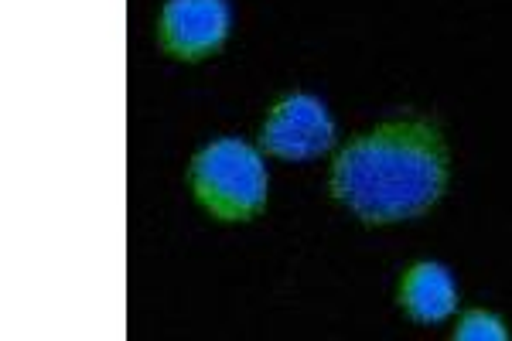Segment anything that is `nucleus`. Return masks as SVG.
Segmentation results:
<instances>
[{
  "instance_id": "20e7f679",
  "label": "nucleus",
  "mask_w": 512,
  "mask_h": 341,
  "mask_svg": "<svg viewBox=\"0 0 512 341\" xmlns=\"http://www.w3.org/2000/svg\"><path fill=\"white\" fill-rule=\"evenodd\" d=\"M229 35L226 0H168L158 18V45L181 62L216 55Z\"/></svg>"
},
{
  "instance_id": "39448f33",
  "label": "nucleus",
  "mask_w": 512,
  "mask_h": 341,
  "mask_svg": "<svg viewBox=\"0 0 512 341\" xmlns=\"http://www.w3.org/2000/svg\"><path fill=\"white\" fill-rule=\"evenodd\" d=\"M400 307L420 324L448 321L458 307V287L448 266L441 263H414L400 280Z\"/></svg>"
},
{
  "instance_id": "f257e3e1",
  "label": "nucleus",
  "mask_w": 512,
  "mask_h": 341,
  "mask_svg": "<svg viewBox=\"0 0 512 341\" xmlns=\"http://www.w3.org/2000/svg\"><path fill=\"white\" fill-rule=\"evenodd\" d=\"M448 188V147L431 120H386L332 164V195L369 226L424 215Z\"/></svg>"
},
{
  "instance_id": "7ed1b4c3",
  "label": "nucleus",
  "mask_w": 512,
  "mask_h": 341,
  "mask_svg": "<svg viewBox=\"0 0 512 341\" xmlns=\"http://www.w3.org/2000/svg\"><path fill=\"white\" fill-rule=\"evenodd\" d=\"M335 144V123L325 103L308 93H294L270 110L260 127V147L284 161H311Z\"/></svg>"
},
{
  "instance_id": "f03ea898",
  "label": "nucleus",
  "mask_w": 512,
  "mask_h": 341,
  "mask_svg": "<svg viewBox=\"0 0 512 341\" xmlns=\"http://www.w3.org/2000/svg\"><path fill=\"white\" fill-rule=\"evenodd\" d=\"M188 181H192L195 202L219 222L256 219L270 195L267 164L260 151L236 137L205 144L195 154Z\"/></svg>"
},
{
  "instance_id": "423d86ee",
  "label": "nucleus",
  "mask_w": 512,
  "mask_h": 341,
  "mask_svg": "<svg viewBox=\"0 0 512 341\" xmlns=\"http://www.w3.org/2000/svg\"><path fill=\"white\" fill-rule=\"evenodd\" d=\"M454 338L458 341H506L509 331H506V324L489 311H468L465 318L458 321V328H454Z\"/></svg>"
}]
</instances>
